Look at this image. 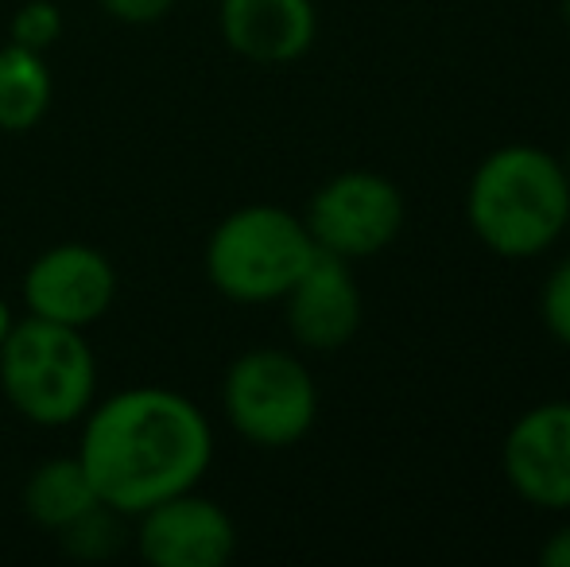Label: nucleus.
<instances>
[{"label":"nucleus","mask_w":570,"mask_h":567,"mask_svg":"<svg viewBox=\"0 0 570 567\" xmlns=\"http://www.w3.org/2000/svg\"><path fill=\"white\" fill-rule=\"evenodd\" d=\"M132 521V545L151 567H222L237 553V525L226 506L198 490L156 501Z\"/></svg>","instance_id":"8"},{"label":"nucleus","mask_w":570,"mask_h":567,"mask_svg":"<svg viewBox=\"0 0 570 567\" xmlns=\"http://www.w3.org/2000/svg\"><path fill=\"white\" fill-rule=\"evenodd\" d=\"M101 8H106V16H114L120 23H156L164 20L167 12H171L179 0H98Z\"/></svg>","instance_id":"17"},{"label":"nucleus","mask_w":570,"mask_h":567,"mask_svg":"<svg viewBox=\"0 0 570 567\" xmlns=\"http://www.w3.org/2000/svg\"><path fill=\"white\" fill-rule=\"evenodd\" d=\"M315 253V237L299 214L272 203H248L210 229L203 268L222 300L264 307L292 292Z\"/></svg>","instance_id":"4"},{"label":"nucleus","mask_w":570,"mask_h":567,"mask_svg":"<svg viewBox=\"0 0 570 567\" xmlns=\"http://www.w3.org/2000/svg\"><path fill=\"white\" fill-rule=\"evenodd\" d=\"M55 82L47 59L20 43L0 47V133H31L47 117Z\"/></svg>","instance_id":"13"},{"label":"nucleus","mask_w":570,"mask_h":567,"mask_svg":"<svg viewBox=\"0 0 570 567\" xmlns=\"http://www.w3.org/2000/svg\"><path fill=\"white\" fill-rule=\"evenodd\" d=\"M563 167H567V175H570V144H567V156H563Z\"/></svg>","instance_id":"21"},{"label":"nucleus","mask_w":570,"mask_h":567,"mask_svg":"<svg viewBox=\"0 0 570 567\" xmlns=\"http://www.w3.org/2000/svg\"><path fill=\"white\" fill-rule=\"evenodd\" d=\"M540 319L551 339L570 350V257L559 261L540 287Z\"/></svg>","instance_id":"16"},{"label":"nucleus","mask_w":570,"mask_h":567,"mask_svg":"<svg viewBox=\"0 0 570 567\" xmlns=\"http://www.w3.org/2000/svg\"><path fill=\"white\" fill-rule=\"evenodd\" d=\"M226 47L256 67L299 62L318 39L315 0H218Z\"/></svg>","instance_id":"11"},{"label":"nucleus","mask_w":570,"mask_h":567,"mask_svg":"<svg viewBox=\"0 0 570 567\" xmlns=\"http://www.w3.org/2000/svg\"><path fill=\"white\" fill-rule=\"evenodd\" d=\"M20 295L28 315L75 326V331H90L114 307L117 268L94 245L62 242L43 250L23 268Z\"/></svg>","instance_id":"7"},{"label":"nucleus","mask_w":570,"mask_h":567,"mask_svg":"<svg viewBox=\"0 0 570 567\" xmlns=\"http://www.w3.org/2000/svg\"><path fill=\"white\" fill-rule=\"evenodd\" d=\"M222 412L245 443L284 451L311 436L318 420V385L292 350L253 346L222 378Z\"/></svg>","instance_id":"5"},{"label":"nucleus","mask_w":570,"mask_h":567,"mask_svg":"<svg viewBox=\"0 0 570 567\" xmlns=\"http://www.w3.org/2000/svg\"><path fill=\"white\" fill-rule=\"evenodd\" d=\"M16 326V311H12V303L0 295V346H4V339H8V331Z\"/></svg>","instance_id":"19"},{"label":"nucleus","mask_w":570,"mask_h":567,"mask_svg":"<svg viewBox=\"0 0 570 567\" xmlns=\"http://www.w3.org/2000/svg\"><path fill=\"white\" fill-rule=\"evenodd\" d=\"M20 506L39 529L59 532V529H67L75 517H82L90 506H98V493H94L78 454H55V459L39 462L28 475Z\"/></svg>","instance_id":"12"},{"label":"nucleus","mask_w":570,"mask_h":567,"mask_svg":"<svg viewBox=\"0 0 570 567\" xmlns=\"http://www.w3.org/2000/svg\"><path fill=\"white\" fill-rule=\"evenodd\" d=\"M540 564H548V567H570V525H563L559 532H551L548 545L540 548Z\"/></svg>","instance_id":"18"},{"label":"nucleus","mask_w":570,"mask_h":567,"mask_svg":"<svg viewBox=\"0 0 570 567\" xmlns=\"http://www.w3.org/2000/svg\"><path fill=\"white\" fill-rule=\"evenodd\" d=\"M78 462L98 501L128 521L175 493L198 490L214 462V424L190 397L128 385L78 420Z\"/></svg>","instance_id":"1"},{"label":"nucleus","mask_w":570,"mask_h":567,"mask_svg":"<svg viewBox=\"0 0 570 567\" xmlns=\"http://www.w3.org/2000/svg\"><path fill=\"white\" fill-rule=\"evenodd\" d=\"M279 303H284V323L292 342L311 354H334V350L350 346L353 334L361 331V315H365L353 261L323 250L311 257V265Z\"/></svg>","instance_id":"10"},{"label":"nucleus","mask_w":570,"mask_h":567,"mask_svg":"<svg viewBox=\"0 0 570 567\" xmlns=\"http://www.w3.org/2000/svg\"><path fill=\"white\" fill-rule=\"evenodd\" d=\"M128 517L117 514V509H109L106 501H98V506H90L82 517H75V521L67 525V529H59L55 537H59L62 553L75 556V560H114L120 548L128 545Z\"/></svg>","instance_id":"14"},{"label":"nucleus","mask_w":570,"mask_h":567,"mask_svg":"<svg viewBox=\"0 0 570 567\" xmlns=\"http://www.w3.org/2000/svg\"><path fill=\"white\" fill-rule=\"evenodd\" d=\"M62 28H67V16L55 0H28V4L16 8L12 23H8V43H20L28 51L47 55L55 43H59Z\"/></svg>","instance_id":"15"},{"label":"nucleus","mask_w":570,"mask_h":567,"mask_svg":"<svg viewBox=\"0 0 570 567\" xmlns=\"http://www.w3.org/2000/svg\"><path fill=\"white\" fill-rule=\"evenodd\" d=\"M501 470L528 506L570 514V401L520 412L501 443Z\"/></svg>","instance_id":"9"},{"label":"nucleus","mask_w":570,"mask_h":567,"mask_svg":"<svg viewBox=\"0 0 570 567\" xmlns=\"http://www.w3.org/2000/svg\"><path fill=\"white\" fill-rule=\"evenodd\" d=\"M0 393L36 428H75L98 401V354L86 331L23 315L0 346Z\"/></svg>","instance_id":"3"},{"label":"nucleus","mask_w":570,"mask_h":567,"mask_svg":"<svg viewBox=\"0 0 570 567\" xmlns=\"http://www.w3.org/2000/svg\"><path fill=\"white\" fill-rule=\"evenodd\" d=\"M465 222L489 253L532 261L570 226V175L563 159L535 144H501L470 175Z\"/></svg>","instance_id":"2"},{"label":"nucleus","mask_w":570,"mask_h":567,"mask_svg":"<svg viewBox=\"0 0 570 567\" xmlns=\"http://www.w3.org/2000/svg\"><path fill=\"white\" fill-rule=\"evenodd\" d=\"M407 218L404 190L381 172H338L311 195L307 222L315 250L342 261H368L400 237Z\"/></svg>","instance_id":"6"},{"label":"nucleus","mask_w":570,"mask_h":567,"mask_svg":"<svg viewBox=\"0 0 570 567\" xmlns=\"http://www.w3.org/2000/svg\"><path fill=\"white\" fill-rule=\"evenodd\" d=\"M559 16H563V23H567V31H570V0H563V4H559Z\"/></svg>","instance_id":"20"}]
</instances>
